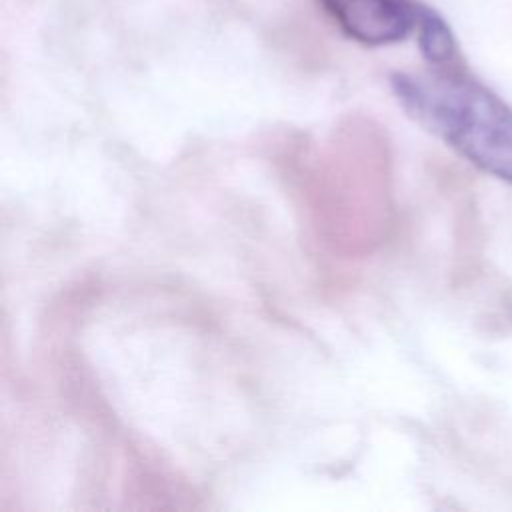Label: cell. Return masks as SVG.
Wrapping results in <instances>:
<instances>
[{"mask_svg": "<svg viewBox=\"0 0 512 512\" xmlns=\"http://www.w3.org/2000/svg\"><path fill=\"white\" fill-rule=\"evenodd\" d=\"M392 92L406 114L486 174L512 184V108L458 70L396 72Z\"/></svg>", "mask_w": 512, "mask_h": 512, "instance_id": "1", "label": "cell"}, {"mask_svg": "<svg viewBox=\"0 0 512 512\" xmlns=\"http://www.w3.org/2000/svg\"><path fill=\"white\" fill-rule=\"evenodd\" d=\"M344 36L364 46L402 42L416 30L418 6L412 0H318Z\"/></svg>", "mask_w": 512, "mask_h": 512, "instance_id": "2", "label": "cell"}, {"mask_svg": "<svg viewBox=\"0 0 512 512\" xmlns=\"http://www.w3.org/2000/svg\"><path fill=\"white\" fill-rule=\"evenodd\" d=\"M416 32H418V46L424 58L442 68L450 66L456 60V42L446 26V22L430 8L418 6V22H416Z\"/></svg>", "mask_w": 512, "mask_h": 512, "instance_id": "3", "label": "cell"}]
</instances>
